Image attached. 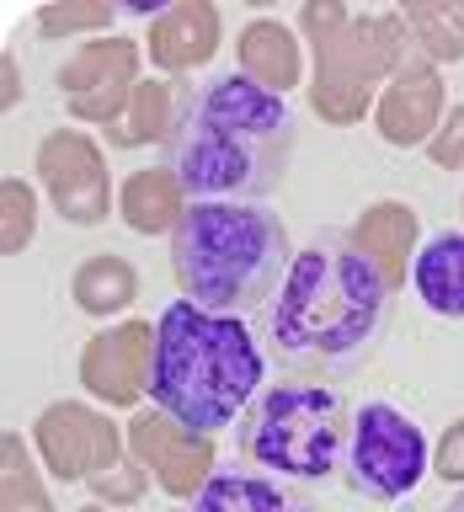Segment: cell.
Wrapping results in <instances>:
<instances>
[{
    "label": "cell",
    "instance_id": "obj_5",
    "mask_svg": "<svg viewBox=\"0 0 464 512\" xmlns=\"http://www.w3.org/2000/svg\"><path fill=\"white\" fill-rule=\"evenodd\" d=\"M347 432L352 411L342 390L320 379H278L240 422V454L294 486H326L347 464Z\"/></svg>",
    "mask_w": 464,
    "mask_h": 512
},
{
    "label": "cell",
    "instance_id": "obj_4",
    "mask_svg": "<svg viewBox=\"0 0 464 512\" xmlns=\"http://www.w3.org/2000/svg\"><path fill=\"white\" fill-rule=\"evenodd\" d=\"M294 267L283 219L262 203H187L171 230V272L182 299L219 315L267 310Z\"/></svg>",
    "mask_w": 464,
    "mask_h": 512
},
{
    "label": "cell",
    "instance_id": "obj_9",
    "mask_svg": "<svg viewBox=\"0 0 464 512\" xmlns=\"http://www.w3.org/2000/svg\"><path fill=\"white\" fill-rule=\"evenodd\" d=\"M443 512H464V491H459V496H454V502H448Z\"/></svg>",
    "mask_w": 464,
    "mask_h": 512
},
{
    "label": "cell",
    "instance_id": "obj_1",
    "mask_svg": "<svg viewBox=\"0 0 464 512\" xmlns=\"http://www.w3.org/2000/svg\"><path fill=\"white\" fill-rule=\"evenodd\" d=\"M390 310L395 294L374 256L347 235H315L256 315V336L294 374H352L384 342Z\"/></svg>",
    "mask_w": 464,
    "mask_h": 512
},
{
    "label": "cell",
    "instance_id": "obj_7",
    "mask_svg": "<svg viewBox=\"0 0 464 512\" xmlns=\"http://www.w3.org/2000/svg\"><path fill=\"white\" fill-rule=\"evenodd\" d=\"M192 512H315V502L304 491H294V480L219 464L192 496Z\"/></svg>",
    "mask_w": 464,
    "mask_h": 512
},
{
    "label": "cell",
    "instance_id": "obj_8",
    "mask_svg": "<svg viewBox=\"0 0 464 512\" xmlns=\"http://www.w3.org/2000/svg\"><path fill=\"white\" fill-rule=\"evenodd\" d=\"M416 299L443 320H464V230H443L416 251Z\"/></svg>",
    "mask_w": 464,
    "mask_h": 512
},
{
    "label": "cell",
    "instance_id": "obj_2",
    "mask_svg": "<svg viewBox=\"0 0 464 512\" xmlns=\"http://www.w3.org/2000/svg\"><path fill=\"white\" fill-rule=\"evenodd\" d=\"M299 144L294 107L251 75H214L176 102L166 171L187 203H256L278 192Z\"/></svg>",
    "mask_w": 464,
    "mask_h": 512
},
{
    "label": "cell",
    "instance_id": "obj_3",
    "mask_svg": "<svg viewBox=\"0 0 464 512\" xmlns=\"http://www.w3.org/2000/svg\"><path fill=\"white\" fill-rule=\"evenodd\" d=\"M272 358L246 315H219L192 299H176L155 320L150 347V400L176 427L214 438L246 422L256 395L267 390Z\"/></svg>",
    "mask_w": 464,
    "mask_h": 512
},
{
    "label": "cell",
    "instance_id": "obj_6",
    "mask_svg": "<svg viewBox=\"0 0 464 512\" xmlns=\"http://www.w3.org/2000/svg\"><path fill=\"white\" fill-rule=\"evenodd\" d=\"M427 459H432L427 427L400 411L395 400H363L352 411L342 480L358 496H368V502H406L422 486Z\"/></svg>",
    "mask_w": 464,
    "mask_h": 512
}]
</instances>
